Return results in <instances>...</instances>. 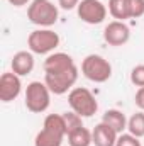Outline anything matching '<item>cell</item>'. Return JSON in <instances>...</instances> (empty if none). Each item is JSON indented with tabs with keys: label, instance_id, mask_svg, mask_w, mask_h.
I'll use <instances>...</instances> for the list:
<instances>
[{
	"label": "cell",
	"instance_id": "6da1fadb",
	"mask_svg": "<svg viewBox=\"0 0 144 146\" xmlns=\"http://www.w3.org/2000/svg\"><path fill=\"white\" fill-rule=\"evenodd\" d=\"M59 10L51 0H32L27 7V19L34 26L51 27L58 22Z\"/></svg>",
	"mask_w": 144,
	"mask_h": 146
},
{
	"label": "cell",
	"instance_id": "7a4b0ae2",
	"mask_svg": "<svg viewBox=\"0 0 144 146\" xmlns=\"http://www.w3.org/2000/svg\"><path fill=\"white\" fill-rule=\"evenodd\" d=\"M24 104L29 112L32 114H42L46 112L51 104V90L44 82H31L26 88Z\"/></svg>",
	"mask_w": 144,
	"mask_h": 146
},
{
	"label": "cell",
	"instance_id": "3957f363",
	"mask_svg": "<svg viewBox=\"0 0 144 146\" xmlns=\"http://www.w3.org/2000/svg\"><path fill=\"white\" fill-rule=\"evenodd\" d=\"M68 104L73 112L81 117H92L98 110V102L95 95L85 87H73L68 94Z\"/></svg>",
	"mask_w": 144,
	"mask_h": 146
},
{
	"label": "cell",
	"instance_id": "277c9868",
	"mask_svg": "<svg viewBox=\"0 0 144 146\" xmlns=\"http://www.w3.org/2000/svg\"><path fill=\"white\" fill-rule=\"evenodd\" d=\"M81 73L93 83H105L112 76V65L100 54H88L81 61Z\"/></svg>",
	"mask_w": 144,
	"mask_h": 146
},
{
	"label": "cell",
	"instance_id": "5b68a950",
	"mask_svg": "<svg viewBox=\"0 0 144 146\" xmlns=\"http://www.w3.org/2000/svg\"><path fill=\"white\" fill-rule=\"evenodd\" d=\"M61 39L59 34L54 33L49 27H41L32 31L27 37V46L29 51H32L34 54H51L58 46H59Z\"/></svg>",
	"mask_w": 144,
	"mask_h": 146
},
{
	"label": "cell",
	"instance_id": "8992f818",
	"mask_svg": "<svg viewBox=\"0 0 144 146\" xmlns=\"http://www.w3.org/2000/svg\"><path fill=\"white\" fill-rule=\"evenodd\" d=\"M76 80H78V66L76 65L68 68V70H61V72H54V73H44V83L48 85V88L54 95L70 94V90L75 87Z\"/></svg>",
	"mask_w": 144,
	"mask_h": 146
},
{
	"label": "cell",
	"instance_id": "52a82bcc",
	"mask_svg": "<svg viewBox=\"0 0 144 146\" xmlns=\"http://www.w3.org/2000/svg\"><path fill=\"white\" fill-rule=\"evenodd\" d=\"M76 12H78V17L85 24L97 26L107 19L108 9L104 5L102 0H81L76 7Z\"/></svg>",
	"mask_w": 144,
	"mask_h": 146
},
{
	"label": "cell",
	"instance_id": "ba28073f",
	"mask_svg": "<svg viewBox=\"0 0 144 146\" xmlns=\"http://www.w3.org/2000/svg\"><path fill=\"white\" fill-rule=\"evenodd\" d=\"M22 92V82L20 76L14 72H5L0 76V100L9 104L15 100Z\"/></svg>",
	"mask_w": 144,
	"mask_h": 146
},
{
	"label": "cell",
	"instance_id": "9c48e42d",
	"mask_svg": "<svg viewBox=\"0 0 144 146\" xmlns=\"http://www.w3.org/2000/svg\"><path fill=\"white\" fill-rule=\"evenodd\" d=\"M131 39V29L122 21H112L104 29V41L110 46H124Z\"/></svg>",
	"mask_w": 144,
	"mask_h": 146
},
{
	"label": "cell",
	"instance_id": "30bf717a",
	"mask_svg": "<svg viewBox=\"0 0 144 146\" xmlns=\"http://www.w3.org/2000/svg\"><path fill=\"white\" fill-rule=\"evenodd\" d=\"M34 53L32 51H19L12 56V61H10V68L12 72L19 76H26L34 70Z\"/></svg>",
	"mask_w": 144,
	"mask_h": 146
},
{
	"label": "cell",
	"instance_id": "8fae6325",
	"mask_svg": "<svg viewBox=\"0 0 144 146\" xmlns=\"http://www.w3.org/2000/svg\"><path fill=\"white\" fill-rule=\"evenodd\" d=\"M117 138H119V133H115L110 126H107L102 121L92 131V139L95 146H115Z\"/></svg>",
	"mask_w": 144,
	"mask_h": 146
},
{
	"label": "cell",
	"instance_id": "7c38bea8",
	"mask_svg": "<svg viewBox=\"0 0 144 146\" xmlns=\"http://www.w3.org/2000/svg\"><path fill=\"white\" fill-rule=\"evenodd\" d=\"M75 66V60L66 53H51L44 60V73H54Z\"/></svg>",
	"mask_w": 144,
	"mask_h": 146
},
{
	"label": "cell",
	"instance_id": "4fadbf2b",
	"mask_svg": "<svg viewBox=\"0 0 144 146\" xmlns=\"http://www.w3.org/2000/svg\"><path fill=\"white\" fill-rule=\"evenodd\" d=\"M127 121L129 119H126V114L119 109H108L102 115V122H105L107 126H110L119 134H122L127 129Z\"/></svg>",
	"mask_w": 144,
	"mask_h": 146
},
{
	"label": "cell",
	"instance_id": "5bb4252c",
	"mask_svg": "<svg viewBox=\"0 0 144 146\" xmlns=\"http://www.w3.org/2000/svg\"><path fill=\"white\" fill-rule=\"evenodd\" d=\"M63 139H65V136L42 127L34 138V146H61Z\"/></svg>",
	"mask_w": 144,
	"mask_h": 146
},
{
	"label": "cell",
	"instance_id": "9a60e30c",
	"mask_svg": "<svg viewBox=\"0 0 144 146\" xmlns=\"http://www.w3.org/2000/svg\"><path fill=\"white\" fill-rule=\"evenodd\" d=\"M108 14L115 21H126L131 19L129 14V0H108Z\"/></svg>",
	"mask_w": 144,
	"mask_h": 146
},
{
	"label": "cell",
	"instance_id": "2e32d148",
	"mask_svg": "<svg viewBox=\"0 0 144 146\" xmlns=\"http://www.w3.org/2000/svg\"><path fill=\"white\" fill-rule=\"evenodd\" d=\"M68 145L70 146H90V145H93L92 131L83 126V127H80V129L70 133L68 134Z\"/></svg>",
	"mask_w": 144,
	"mask_h": 146
},
{
	"label": "cell",
	"instance_id": "e0dca14e",
	"mask_svg": "<svg viewBox=\"0 0 144 146\" xmlns=\"http://www.w3.org/2000/svg\"><path fill=\"white\" fill-rule=\"evenodd\" d=\"M42 127H46V129H49L53 133H58L61 136H66V126H65L63 114H49V115H46Z\"/></svg>",
	"mask_w": 144,
	"mask_h": 146
},
{
	"label": "cell",
	"instance_id": "ac0fdd59",
	"mask_svg": "<svg viewBox=\"0 0 144 146\" xmlns=\"http://www.w3.org/2000/svg\"><path fill=\"white\" fill-rule=\"evenodd\" d=\"M127 131L136 136V138H144V110H139L132 114L127 121Z\"/></svg>",
	"mask_w": 144,
	"mask_h": 146
},
{
	"label": "cell",
	"instance_id": "d6986e66",
	"mask_svg": "<svg viewBox=\"0 0 144 146\" xmlns=\"http://www.w3.org/2000/svg\"><path fill=\"white\" fill-rule=\"evenodd\" d=\"M63 119H65V126H66V136L73 133V131H76V129H80V127H83V117L81 115H78L76 112H63Z\"/></svg>",
	"mask_w": 144,
	"mask_h": 146
},
{
	"label": "cell",
	"instance_id": "ffe728a7",
	"mask_svg": "<svg viewBox=\"0 0 144 146\" xmlns=\"http://www.w3.org/2000/svg\"><path fill=\"white\" fill-rule=\"evenodd\" d=\"M115 146H143V145H141L139 138L132 136L131 133H122V134H119Z\"/></svg>",
	"mask_w": 144,
	"mask_h": 146
},
{
	"label": "cell",
	"instance_id": "44dd1931",
	"mask_svg": "<svg viewBox=\"0 0 144 146\" xmlns=\"http://www.w3.org/2000/svg\"><path fill=\"white\" fill-rule=\"evenodd\" d=\"M131 19H139L144 15V0H129Z\"/></svg>",
	"mask_w": 144,
	"mask_h": 146
},
{
	"label": "cell",
	"instance_id": "7402d4cb",
	"mask_svg": "<svg viewBox=\"0 0 144 146\" xmlns=\"http://www.w3.org/2000/svg\"><path fill=\"white\" fill-rule=\"evenodd\" d=\"M131 82L136 87H144V65H137L131 70Z\"/></svg>",
	"mask_w": 144,
	"mask_h": 146
},
{
	"label": "cell",
	"instance_id": "603a6c76",
	"mask_svg": "<svg viewBox=\"0 0 144 146\" xmlns=\"http://www.w3.org/2000/svg\"><path fill=\"white\" fill-rule=\"evenodd\" d=\"M80 2H81V0H58V5H59V9H63V10H73V9L78 7Z\"/></svg>",
	"mask_w": 144,
	"mask_h": 146
},
{
	"label": "cell",
	"instance_id": "cb8c5ba5",
	"mask_svg": "<svg viewBox=\"0 0 144 146\" xmlns=\"http://www.w3.org/2000/svg\"><path fill=\"white\" fill-rule=\"evenodd\" d=\"M134 102H136V106H137L139 110H144V87L137 88V92L134 95Z\"/></svg>",
	"mask_w": 144,
	"mask_h": 146
},
{
	"label": "cell",
	"instance_id": "d4e9b609",
	"mask_svg": "<svg viewBox=\"0 0 144 146\" xmlns=\"http://www.w3.org/2000/svg\"><path fill=\"white\" fill-rule=\"evenodd\" d=\"M31 2L32 0H9V3L14 7H24V5H29Z\"/></svg>",
	"mask_w": 144,
	"mask_h": 146
}]
</instances>
